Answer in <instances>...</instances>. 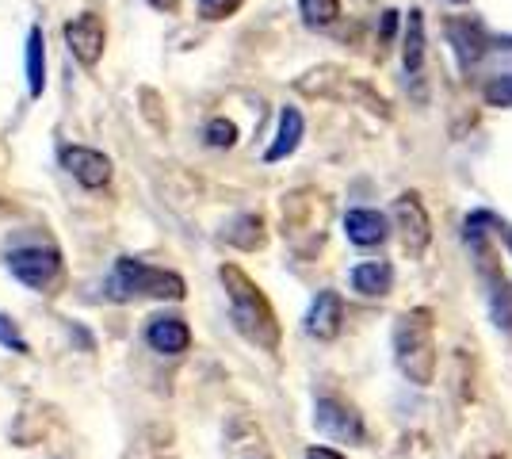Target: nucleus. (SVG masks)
<instances>
[{"instance_id": "nucleus-21", "label": "nucleus", "mask_w": 512, "mask_h": 459, "mask_svg": "<svg viewBox=\"0 0 512 459\" xmlns=\"http://www.w3.org/2000/svg\"><path fill=\"white\" fill-rule=\"evenodd\" d=\"M241 0H199V8H203V16L207 20H222V16H230Z\"/></svg>"}, {"instance_id": "nucleus-5", "label": "nucleus", "mask_w": 512, "mask_h": 459, "mask_svg": "<svg viewBox=\"0 0 512 459\" xmlns=\"http://www.w3.org/2000/svg\"><path fill=\"white\" fill-rule=\"evenodd\" d=\"M8 268L20 284L35 287V291H50L62 280V253L50 245H27V249H12L8 253Z\"/></svg>"}, {"instance_id": "nucleus-19", "label": "nucleus", "mask_w": 512, "mask_h": 459, "mask_svg": "<svg viewBox=\"0 0 512 459\" xmlns=\"http://www.w3.org/2000/svg\"><path fill=\"white\" fill-rule=\"evenodd\" d=\"M486 104L490 108H512V73L493 77L490 85H486Z\"/></svg>"}, {"instance_id": "nucleus-9", "label": "nucleus", "mask_w": 512, "mask_h": 459, "mask_svg": "<svg viewBox=\"0 0 512 459\" xmlns=\"http://www.w3.org/2000/svg\"><path fill=\"white\" fill-rule=\"evenodd\" d=\"M318 429L321 433H329V437L337 440H352V444H360L363 440V421L356 410H348L344 402L337 398H321L318 402Z\"/></svg>"}, {"instance_id": "nucleus-12", "label": "nucleus", "mask_w": 512, "mask_h": 459, "mask_svg": "<svg viewBox=\"0 0 512 459\" xmlns=\"http://www.w3.org/2000/svg\"><path fill=\"white\" fill-rule=\"evenodd\" d=\"M146 341L157 352H165V356H180L192 345V333H188V326L180 318H153L150 329H146Z\"/></svg>"}, {"instance_id": "nucleus-4", "label": "nucleus", "mask_w": 512, "mask_h": 459, "mask_svg": "<svg viewBox=\"0 0 512 459\" xmlns=\"http://www.w3.org/2000/svg\"><path fill=\"white\" fill-rule=\"evenodd\" d=\"M302 92H310V96H333V100H352V104H360V108L375 111V115H383L390 119V104H386L379 92H371V88L356 81V77H344L341 69H314L306 81H299Z\"/></svg>"}, {"instance_id": "nucleus-16", "label": "nucleus", "mask_w": 512, "mask_h": 459, "mask_svg": "<svg viewBox=\"0 0 512 459\" xmlns=\"http://www.w3.org/2000/svg\"><path fill=\"white\" fill-rule=\"evenodd\" d=\"M302 142V115L295 108H283V115H279V134L276 142L268 146V161H283L287 153H295Z\"/></svg>"}, {"instance_id": "nucleus-14", "label": "nucleus", "mask_w": 512, "mask_h": 459, "mask_svg": "<svg viewBox=\"0 0 512 459\" xmlns=\"http://www.w3.org/2000/svg\"><path fill=\"white\" fill-rule=\"evenodd\" d=\"M421 69H425V20L413 8L406 20V73L409 81L417 85V96H421Z\"/></svg>"}, {"instance_id": "nucleus-1", "label": "nucleus", "mask_w": 512, "mask_h": 459, "mask_svg": "<svg viewBox=\"0 0 512 459\" xmlns=\"http://www.w3.org/2000/svg\"><path fill=\"white\" fill-rule=\"evenodd\" d=\"M222 284L230 291V310H234L237 329L260 345V349H276L279 345V322L272 303L264 299V291L237 268V264H222Z\"/></svg>"}, {"instance_id": "nucleus-2", "label": "nucleus", "mask_w": 512, "mask_h": 459, "mask_svg": "<svg viewBox=\"0 0 512 459\" xmlns=\"http://www.w3.org/2000/svg\"><path fill=\"white\" fill-rule=\"evenodd\" d=\"M394 360L409 383L428 387L436 379V326L428 310H406L394 326Z\"/></svg>"}, {"instance_id": "nucleus-15", "label": "nucleus", "mask_w": 512, "mask_h": 459, "mask_svg": "<svg viewBox=\"0 0 512 459\" xmlns=\"http://www.w3.org/2000/svg\"><path fill=\"white\" fill-rule=\"evenodd\" d=\"M352 287L360 291V295H386L390 287H394V268L386 261H363L352 268Z\"/></svg>"}, {"instance_id": "nucleus-8", "label": "nucleus", "mask_w": 512, "mask_h": 459, "mask_svg": "<svg viewBox=\"0 0 512 459\" xmlns=\"http://www.w3.org/2000/svg\"><path fill=\"white\" fill-rule=\"evenodd\" d=\"M62 165L69 169L73 180H81L85 188H104L111 180V161L100 150H88V146H65Z\"/></svg>"}, {"instance_id": "nucleus-24", "label": "nucleus", "mask_w": 512, "mask_h": 459, "mask_svg": "<svg viewBox=\"0 0 512 459\" xmlns=\"http://www.w3.org/2000/svg\"><path fill=\"white\" fill-rule=\"evenodd\" d=\"M153 8H157V12H176V4H180V0H150Z\"/></svg>"}, {"instance_id": "nucleus-10", "label": "nucleus", "mask_w": 512, "mask_h": 459, "mask_svg": "<svg viewBox=\"0 0 512 459\" xmlns=\"http://www.w3.org/2000/svg\"><path fill=\"white\" fill-rule=\"evenodd\" d=\"M341 322H344V306H341V295L337 291H321L314 306H310V314H306V329L318 337V341H333L337 333H341Z\"/></svg>"}, {"instance_id": "nucleus-6", "label": "nucleus", "mask_w": 512, "mask_h": 459, "mask_svg": "<svg viewBox=\"0 0 512 459\" xmlns=\"http://www.w3.org/2000/svg\"><path fill=\"white\" fill-rule=\"evenodd\" d=\"M394 222L402 230V245L409 257H421L432 241V222H428V211L417 192H402L394 199Z\"/></svg>"}, {"instance_id": "nucleus-22", "label": "nucleus", "mask_w": 512, "mask_h": 459, "mask_svg": "<svg viewBox=\"0 0 512 459\" xmlns=\"http://www.w3.org/2000/svg\"><path fill=\"white\" fill-rule=\"evenodd\" d=\"M0 345H8L12 352H27L23 337L16 333V326H12V318H4V314H0Z\"/></svg>"}, {"instance_id": "nucleus-11", "label": "nucleus", "mask_w": 512, "mask_h": 459, "mask_svg": "<svg viewBox=\"0 0 512 459\" xmlns=\"http://www.w3.org/2000/svg\"><path fill=\"white\" fill-rule=\"evenodd\" d=\"M448 39L455 46V54H459V66L470 69L486 50H490V39H486V31L478 27L474 20H451L448 23Z\"/></svg>"}, {"instance_id": "nucleus-25", "label": "nucleus", "mask_w": 512, "mask_h": 459, "mask_svg": "<svg viewBox=\"0 0 512 459\" xmlns=\"http://www.w3.org/2000/svg\"><path fill=\"white\" fill-rule=\"evenodd\" d=\"M501 234H505V241H509V249H512V230H505V226H501Z\"/></svg>"}, {"instance_id": "nucleus-20", "label": "nucleus", "mask_w": 512, "mask_h": 459, "mask_svg": "<svg viewBox=\"0 0 512 459\" xmlns=\"http://www.w3.org/2000/svg\"><path fill=\"white\" fill-rule=\"evenodd\" d=\"M207 142H211V146H234L237 127L230 123V119H211V127H207Z\"/></svg>"}, {"instance_id": "nucleus-17", "label": "nucleus", "mask_w": 512, "mask_h": 459, "mask_svg": "<svg viewBox=\"0 0 512 459\" xmlns=\"http://www.w3.org/2000/svg\"><path fill=\"white\" fill-rule=\"evenodd\" d=\"M43 85H46L43 27H31V35H27V88H31V96H43Z\"/></svg>"}, {"instance_id": "nucleus-7", "label": "nucleus", "mask_w": 512, "mask_h": 459, "mask_svg": "<svg viewBox=\"0 0 512 459\" xmlns=\"http://www.w3.org/2000/svg\"><path fill=\"white\" fill-rule=\"evenodd\" d=\"M65 43L73 50V58L81 62V66H96L100 62V54H104V23L96 12H81V16H73V20L65 23Z\"/></svg>"}, {"instance_id": "nucleus-23", "label": "nucleus", "mask_w": 512, "mask_h": 459, "mask_svg": "<svg viewBox=\"0 0 512 459\" xmlns=\"http://www.w3.org/2000/svg\"><path fill=\"white\" fill-rule=\"evenodd\" d=\"M306 459H344L341 452H333V448H310Z\"/></svg>"}, {"instance_id": "nucleus-13", "label": "nucleus", "mask_w": 512, "mask_h": 459, "mask_svg": "<svg viewBox=\"0 0 512 459\" xmlns=\"http://www.w3.org/2000/svg\"><path fill=\"white\" fill-rule=\"evenodd\" d=\"M344 234H348V241H356V245H379V241H386V219L379 211L356 207L344 219Z\"/></svg>"}, {"instance_id": "nucleus-3", "label": "nucleus", "mask_w": 512, "mask_h": 459, "mask_svg": "<svg viewBox=\"0 0 512 459\" xmlns=\"http://www.w3.org/2000/svg\"><path fill=\"white\" fill-rule=\"evenodd\" d=\"M184 291L188 287L176 272L150 268V264L130 261V257H123L107 276V299H142V295H150V299H184Z\"/></svg>"}, {"instance_id": "nucleus-18", "label": "nucleus", "mask_w": 512, "mask_h": 459, "mask_svg": "<svg viewBox=\"0 0 512 459\" xmlns=\"http://www.w3.org/2000/svg\"><path fill=\"white\" fill-rule=\"evenodd\" d=\"M299 12L306 27H329L341 16V0H299Z\"/></svg>"}]
</instances>
